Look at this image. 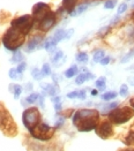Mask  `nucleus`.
<instances>
[{
	"label": "nucleus",
	"instance_id": "1",
	"mask_svg": "<svg viewBox=\"0 0 134 151\" xmlns=\"http://www.w3.org/2000/svg\"><path fill=\"white\" fill-rule=\"evenodd\" d=\"M99 113L94 109H81L75 111L73 114V125L79 132L94 130L98 124Z\"/></svg>",
	"mask_w": 134,
	"mask_h": 151
},
{
	"label": "nucleus",
	"instance_id": "2",
	"mask_svg": "<svg viewBox=\"0 0 134 151\" xmlns=\"http://www.w3.org/2000/svg\"><path fill=\"white\" fill-rule=\"evenodd\" d=\"M25 39V35H23L21 31H19V30H16V29L11 27L5 32V35L2 37V44L7 50L15 52L23 45Z\"/></svg>",
	"mask_w": 134,
	"mask_h": 151
},
{
	"label": "nucleus",
	"instance_id": "3",
	"mask_svg": "<svg viewBox=\"0 0 134 151\" xmlns=\"http://www.w3.org/2000/svg\"><path fill=\"white\" fill-rule=\"evenodd\" d=\"M0 130H2L6 135H11V136L16 135L17 133V128L12 115L7 111V109L2 103H0Z\"/></svg>",
	"mask_w": 134,
	"mask_h": 151
},
{
	"label": "nucleus",
	"instance_id": "4",
	"mask_svg": "<svg viewBox=\"0 0 134 151\" xmlns=\"http://www.w3.org/2000/svg\"><path fill=\"white\" fill-rule=\"evenodd\" d=\"M133 115L134 111L131 107H116L109 112V121L114 125H122L130 121L133 118Z\"/></svg>",
	"mask_w": 134,
	"mask_h": 151
},
{
	"label": "nucleus",
	"instance_id": "5",
	"mask_svg": "<svg viewBox=\"0 0 134 151\" xmlns=\"http://www.w3.org/2000/svg\"><path fill=\"white\" fill-rule=\"evenodd\" d=\"M54 129L53 127L49 126L48 124L45 122H39L35 128H33L29 133L33 137H35L36 139H39V141H49L53 134H54Z\"/></svg>",
	"mask_w": 134,
	"mask_h": 151
},
{
	"label": "nucleus",
	"instance_id": "6",
	"mask_svg": "<svg viewBox=\"0 0 134 151\" xmlns=\"http://www.w3.org/2000/svg\"><path fill=\"white\" fill-rule=\"evenodd\" d=\"M22 122L29 132L33 128H35L41 122V113H39L38 109L29 107V109L25 110V112L22 114Z\"/></svg>",
	"mask_w": 134,
	"mask_h": 151
},
{
	"label": "nucleus",
	"instance_id": "7",
	"mask_svg": "<svg viewBox=\"0 0 134 151\" xmlns=\"http://www.w3.org/2000/svg\"><path fill=\"white\" fill-rule=\"evenodd\" d=\"M34 19L31 15H23V16H20V17H16L15 20H13L11 25L12 28L21 31L23 35H28L29 31L31 30L33 25H34Z\"/></svg>",
	"mask_w": 134,
	"mask_h": 151
},
{
	"label": "nucleus",
	"instance_id": "8",
	"mask_svg": "<svg viewBox=\"0 0 134 151\" xmlns=\"http://www.w3.org/2000/svg\"><path fill=\"white\" fill-rule=\"evenodd\" d=\"M95 132H96L97 136H99L101 139H108L113 135V127L109 120H104V121L97 124V126L95 128Z\"/></svg>",
	"mask_w": 134,
	"mask_h": 151
},
{
	"label": "nucleus",
	"instance_id": "9",
	"mask_svg": "<svg viewBox=\"0 0 134 151\" xmlns=\"http://www.w3.org/2000/svg\"><path fill=\"white\" fill-rule=\"evenodd\" d=\"M49 12H51V8H50L49 5H46L45 2H37L36 5L33 7V19H34V22H39L46 14Z\"/></svg>",
	"mask_w": 134,
	"mask_h": 151
},
{
	"label": "nucleus",
	"instance_id": "10",
	"mask_svg": "<svg viewBox=\"0 0 134 151\" xmlns=\"http://www.w3.org/2000/svg\"><path fill=\"white\" fill-rule=\"evenodd\" d=\"M56 21H57V14L53 12H49L38 22V29L41 31H49L54 25Z\"/></svg>",
	"mask_w": 134,
	"mask_h": 151
},
{
	"label": "nucleus",
	"instance_id": "11",
	"mask_svg": "<svg viewBox=\"0 0 134 151\" xmlns=\"http://www.w3.org/2000/svg\"><path fill=\"white\" fill-rule=\"evenodd\" d=\"M42 39H43L42 36H34L33 38H30L28 44H27V46H25V52H28V53L34 52V50H36L37 47H39Z\"/></svg>",
	"mask_w": 134,
	"mask_h": 151
},
{
	"label": "nucleus",
	"instance_id": "12",
	"mask_svg": "<svg viewBox=\"0 0 134 151\" xmlns=\"http://www.w3.org/2000/svg\"><path fill=\"white\" fill-rule=\"evenodd\" d=\"M41 87L43 88V90L50 95V96H56V93L59 91V89L57 86H54V84H50V83H42L41 84Z\"/></svg>",
	"mask_w": 134,
	"mask_h": 151
},
{
	"label": "nucleus",
	"instance_id": "13",
	"mask_svg": "<svg viewBox=\"0 0 134 151\" xmlns=\"http://www.w3.org/2000/svg\"><path fill=\"white\" fill-rule=\"evenodd\" d=\"M76 2L78 0H62V8L71 14L76 6Z\"/></svg>",
	"mask_w": 134,
	"mask_h": 151
},
{
	"label": "nucleus",
	"instance_id": "14",
	"mask_svg": "<svg viewBox=\"0 0 134 151\" xmlns=\"http://www.w3.org/2000/svg\"><path fill=\"white\" fill-rule=\"evenodd\" d=\"M56 46H57V43L53 40V38L52 37L46 38V40H45V43H44L45 50L48 51V52H50V53H53V52L56 51Z\"/></svg>",
	"mask_w": 134,
	"mask_h": 151
},
{
	"label": "nucleus",
	"instance_id": "15",
	"mask_svg": "<svg viewBox=\"0 0 134 151\" xmlns=\"http://www.w3.org/2000/svg\"><path fill=\"white\" fill-rule=\"evenodd\" d=\"M90 78H94V75L93 74H90V73H83V74H79L78 77L75 78V83L76 84H82V83H85L87 80H90Z\"/></svg>",
	"mask_w": 134,
	"mask_h": 151
},
{
	"label": "nucleus",
	"instance_id": "16",
	"mask_svg": "<svg viewBox=\"0 0 134 151\" xmlns=\"http://www.w3.org/2000/svg\"><path fill=\"white\" fill-rule=\"evenodd\" d=\"M9 91H12L14 93V98L17 99L20 97V95L22 93V87L19 84H11L9 86Z\"/></svg>",
	"mask_w": 134,
	"mask_h": 151
},
{
	"label": "nucleus",
	"instance_id": "17",
	"mask_svg": "<svg viewBox=\"0 0 134 151\" xmlns=\"http://www.w3.org/2000/svg\"><path fill=\"white\" fill-rule=\"evenodd\" d=\"M88 7H89V2H83V4H81L75 11H73V12L71 13V15H72V16H74V15H80V14H82L85 11H87Z\"/></svg>",
	"mask_w": 134,
	"mask_h": 151
},
{
	"label": "nucleus",
	"instance_id": "18",
	"mask_svg": "<svg viewBox=\"0 0 134 151\" xmlns=\"http://www.w3.org/2000/svg\"><path fill=\"white\" fill-rule=\"evenodd\" d=\"M22 60H23V54L20 52V51H15L14 52V54H13L12 59H11V63H22Z\"/></svg>",
	"mask_w": 134,
	"mask_h": 151
},
{
	"label": "nucleus",
	"instance_id": "19",
	"mask_svg": "<svg viewBox=\"0 0 134 151\" xmlns=\"http://www.w3.org/2000/svg\"><path fill=\"white\" fill-rule=\"evenodd\" d=\"M64 37H65V30H64V29H58V30L56 31V34L52 36L53 40H54L57 44H58L60 40H62Z\"/></svg>",
	"mask_w": 134,
	"mask_h": 151
},
{
	"label": "nucleus",
	"instance_id": "20",
	"mask_svg": "<svg viewBox=\"0 0 134 151\" xmlns=\"http://www.w3.org/2000/svg\"><path fill=\"white\" fill-rule=\"evenodd\" d=\"M59 60H64V53H62L61 50H57L56 53H54V55H53V58H52V63H54L56 66H58L59 65Z\"/></svg>",
	"mask_w": 134,
	"mask_h": 151
},
{
	"label": "nucleus",
	"instance_id": "21",
	"mask_svg": "<svg viewBox=\"0 0 134 151\" xmlns=\"http://www.w3.org/2000/svg\"><path fill=\"white\" fill-rule=\"evenodd\" d=\"M124 143H125L127 147H132V145H134V130H131V132L127 134V136L125 137Z\"/></svg>",
	"mask_w": 134,
	"mask_h": 151
},
{
	"label": "nucleus",
	"instance_id": "22",
	"mask_svg": "<svg viewBox=\"0 0 134 151\" xmlns=\"http://www.w3.org/2000/svg\"><path fill=\"white\" fill-rule=\"evenodd\" d=\"M78 74V67L73 65V66H71L66 72H65V76L67 77V78H71V77H73Z\"/></svg>",
	"mask_w": 134,
	"mask_h": 151
},
{
	"label": "nucleus",
	"instance_id": "23",
	"mask_svg": "<svg viewBox=\"0 0 134 151\" xmlns=\"http://www.w3.org/2000/svg\"><path fill=\"white\" fill-rule=\"evenodd\" d=\"M116 97H117V92H116V91H108V92H104V93L102 95V99L105 101L114 99Z\"/></svg>",
	"mask_w": 134,
	"mask_h": 151
},
{
	"label": "nucleus",
	"instance_id": "24",
	"mask_svg": "<svg viewBox=\"0 0 134 151\" xmlns=\"http://www.w3.org/2000/svg\"><path fill=\"white\" fill-rule=\"evenodd\" d=\"M75 59H76L78 63H88V54L85 53V52H79V53L75 55Z\"/></svg>",
	"mask_w": 134,
	"mask_h": 151
},
{
	"label": "nucleus",
	"instance_id": "25",
	"mask_svg": "<svg viewBox=\"0 0 134 151\" xmlns=\"http://www.w3.org/2000/svg\"><path fill=\"white\" fill-rule=\"evenodd\" d=\"M38 98H39V93L33 92V93H30V95L25 98V101H27L28 104H35V103L38 101Z\"/></svg>",
	"mask_w": 134,
	"mask_h": 151
},
{
	"label": "nucleus",
	"instance_id": "26",
	"mask_svg": "<svg viewBox=\"0 0 134 151\" xmlns=\"http://www.w3.org/2000/svg\"><path fill=\"white\" fill-rule=\"evenodd\" d=\"M104 57H105V51L97 50L94 53V61H95V63H99Z\"/></svg>",
	"mask_w": 134,
	"mask_h": 151
},
{
	"label": "nucleus",
	"instance_id": "27",
	"mask_svg": "<svg viewBox=\"0 0 134 151\" xmlns=\"http://www.w3.org/2000/svg\"><path fill=\"white\" fill-rule=\"evenodd\" d=\"M8 75L12 80H21V77H22V74H19L16 72V68H11L8 72Z\"/></svg>",
	"mask_w": 134,
	"mask_h": 151
},
{
	"label": "nucleus",
	"instance_id": "28",
	"mask_svg": "<svg viewBox=\"0 0 134 151\" xmlns=\"http://www.w3.org/2000/svg\"><path fill=\"white\" fill-rule=\"evenodd\" d=\"M31 76H33L35 80H42V78H43V74H42L41 69H38V68H33V70H31Z\"/></svg>",
	"mask_w": 134,
	"mask_h": 151
},
{
	"label": "nucleus",
	"instance_id": "29",
	"mask_svg": "<svg viewBox=\"0 0 134 151\" xmlns=\"http://www.w3.org/2000/svg\"><path fill=\"white\" fill-rule=\"evenodd\" d=\"M41 72H42L43 76L51 75V67H50L49 63H44V65H43V67H42V69H41Z\"/></svg>",
	"mask_w": 134,
	"mask_h": 151
},
{
	"label": "nucleus",
	"instance_id": "30",
	"mask_svg": "<svg viewBox=\"0 0 134 151\" xmlns=\"http://www.w3.org/2000/svg\"><path fill=\"white\" fill-rule=\"evenodd\" d=\"M126 34H127V36L130 38H134V21L132 23H130V24L127 25V28H126Z\"/></svg>",
	"mask_w": 134,
	"mask_h": 151
},
{
	"label": "nucleus",
	"instance_id": "31",
	"mask_svg": "<svg viewBox=\"0 0 134 151\" xmlns=\"http://www.w3.org/2000/svg\"><path fill=\"white\" fill-rule=\"evenodd\" d=\"M116 4H117V0H108V1H105V4H104V8H106V9H112V8H114Z\"/></svg>",
	"mask_w": 134,
	"mask_h": 151
},
{
	"label": "nucleus",
	"instance_id": "32",
	"mask_svg": "<svg viewBox=\"0 0 134 151\" xmlns=\"http://www.w3.org/2000/svg\"><path fill=\"white\" fill-rule=\"evenodd\" d=\"M119 95H120L122 97H126V96L128 95V87H127L126 84H122L120 90H119Z\"/></svg>",
	"mask_w": 134,
	"mask_h": 151
},
{
	"label": "nucleus",
	"instance_id": "33",
	"mask_svg": "<svg viewBox=\"0 0 134 151\" xmlns=\"http://www.w3.org/2000/svg\"><path fill=\"white\" fill-rule=\"evenodd\" d=\"M105 82H106V78L104 77V76H102V77H99L98 80H96V87L97 88H102V87H104L105 86Z\"/></svg>",
	"mask_w": 134,
	"mask_h": 151
},
{
	"label": "nucleus",
	"instance_id": "34",
	"mask_svg": "<svg viewBox=\"0 0 134 151\" xmlns=\"http://www.w3.org/2000/svg\"><path fill=\"white\" fill-rule=\"evenodd\" d=\"M25 67H27V63H25V61L20 63L19 65H17V67H16V72H17L19 74H22V73L25 70Z\"/></svg>",
	"mask_w": 134,
	"mask_h": 151
},
{
	"label": "nucleus",
	"instance_id": "35",
	"mask_svg": "<svg viewBox=\"0 0 134 151\" xmlns=\"http://www.w3.org/2000/svg\"><path fill=\"white\" fill-rule=\"evenodd\" d=\"M133 57H134V49H133V50H132V51H131V52H130L128 54H126V55H125V57L122 58V61H120V63H127V61H130V59H132Z\"/></svg>",
	"mask_w": 134,
	"mask_h": 151
},
{
	"label": "nucleus",
	"instance_id": "36",
	"mask_svg": "<svg viewBox=\"0 0 134 151\" xmlns=\"http://www.w3.org/2000/svg\"><path fill=\"white\" fill-rule=\"evenodd\" d=\"M117 105H118V103H117V101H114V103H110L109 105H106V107H104V111H105V112H108V111H112L113 109H116V107H117Z\"/></svg>",
	"mask_w": 134,
	"mask_h": 151
},
{
	"label": "nucleus",
	"instance_id": "37",
	"mask_svg": "<svg viewBox=\"0 0 134 151\" xmlns=\"http://www.w3.org/2000/svg\"><path fill=\"white\" fill-rule=\"evenodd\" d=\"M109 31H110V27H104V28H102V29L98 31V36H99V37H103V36L106 35Z\"/></svg>",
	"mask_w": 134,
	"mask_h": 151
},
{
	"label": "nucleus",
	"instance_id": "38",
	"mask_svg": "<svg viewBox=\"0 0 134 151\" xmlns=\"http://www.w3.org/2000/svg\"><path fill=\"white\" fill-rule=\"evenodd\" d=\"M127 4L126 2H122V5L119 6V8H118V14H122V13H125L126 11H127Z\"/></svg>",
	"mask_w": 134,
	"mask_h": 151
},
{
	"label": "nucleus",
	"instance_id": "39",
	"mask_svg": "<svg viewBox=\"0 0 134 151\" xmlns=\"http://www.w3.org/2000/svg\"><path fill=\"white\" fill-rule=\"evenodd\" d=\"M64 122H65V116H60V118L56 121V127H54V128H60V127H62Z\"/></svg>",
	"mask_w": 134,
	"mask_h": 151
},
{
	"label": "nucleus",
	"instance_id": "40",
	"mask_svg": "<svg viewBox=\"0 0 134 151\" xmlns=\"http://www.w3.org/2000/svg\"><path fill=\"white\" fill-rule=\"evenodd\" d=\"M78 95H79V91H72V92H68L67 93V97L68 98H71V99H73V98H78Z\"/></svg>",
	"mask_w": 134,
	"mask_h": 151
},
{
	"label": "nucleus",
	"instance_id": "41",
	"mask_svg": "<svg viewBox=\"0 0 134 151\" xmlns=\"http://www.w3.org/2000/svg\"><path fill=\"white\" fill-rule=\"evenodd\" d=\"M73 32H74L73 29H70V30L65 31V37H64V39H68V38H71L72 36H73Z\"/></svg>",
	"mask_w": 134,
	"mask_h": 151
},
{
	"label": "nucleus",
	"instance_id": "42",
	"mask_svg": "<svg viewBox=\"0 0 134 151\" xmlns=\"http://www.w3.org/2000/svg\"><path fill=\"white\" fill-rule=\"evenodd\" d=\"M110 60H111V58H110V57H104V58L99 61V63H101V65H103V66H106V65H109Z\"/></svg>",
	"mask_w": 134,
	"mask_h": 151
},
{
	"label": "nucleus",
	"instance_id": "43",
	"mask_svg": "<svg viewBox=\"0 0 134 151\" xmlns=\"http://www.w3.org/2000/svg\"><path fill=\"white\" fill-rule=\"evenodd\" d=\"M78 98H80V99H85V90H80V91H79Z\"/></svg>",
	"mask_w": 134,
	"mask_h": 151
},
{
	"label": "nucleus",
	"instance_id": "44",
	"mask_svg": "<svg viewBox=\"0 0 134 151\" xmlns=\"http://www.w3.org/2000/svg\"><path fill=\"white\" fill-rule=\"evenodd\" d=\"M51 101H52V103H54V104H58V103H60L61 98L59 97V96H52Z\"/></svg>",
	"mask_w": 134,
	"mask_h": 151
},
{
	"label": "nucleus",
	"instance_id": "45",
	"mask_svg": "<svg viewBox=\"0 0 134 151\" xmlns=\"http://www.w3.org/2000/svg\"><path fill=\"white\" fill-rule=\"evenodd\" d=\"M38 101H39V105L41 107H44V97L39 95V98H38Z\"/></svg>",
	"mask_w": 134,
	"mask_h": 151
},
{
	"label": "nucleus",
	"instance_id": "46",
	"mask_svg": "<svg viewBox=\"0 0 134 151\" xmlns=\"http://www.w3.org/2000/svg\"><path fill=\"white\" fill-rule=\"evenodd\" d=\"M54 110H56V112H60L61 111V104L60 103L54 104Z\"/></svg>",
	"mask_w": 134,
	"mask_h": 151
},
{
	"label": "nucleus",
	"instance_id": "47",
	"mask_svg": "<svg viewBox=\"0 0 134 151\" xmlns=\"http://www.w3.org/2000/svg\"><path fill=\"white\" fill-rule=\"evenodd\" d=\"M52 77H53V81H54L56 83H58V82L60 81V76L57 75V74H53V75H52Z\"/></svg>",
	"mask_w": 134,
	"mask_h": 151
},
{
	"label": "nucleus",
	"instance_id": "48",
	"mask_svg": "<svg viewBox=\"0 0 134 151\" xmlns=\"http://www.w3.org/2000/svg\"><path fill=\"white\" fill-rule=\"evenodd\" d=\"M128 82H130V84L134 86V77H128Z\"/></svg>",
	"mask_w": 134,
	"mask_h": 151
},
{
	"label": "nucleus",
	"instance_id": "49",
	"mask_svg": "<svg viewBox=\"0 0 134 151\" xmlns=\"http://www.w3.org/2000/svg\"><path fill=\"white\" fill-rule=\"evenodd\" d=\"M98 91L97 90H91V96H97Z\"/></svg>",
	"mask_w": 134,
	"mask_h": 151
},
{
	"label": "nucleus",
	"instance_id": "50",
	"mask_svg": "<svg viewBox=\"0 0 134 151\" xmlns=\"http://www.w3.org/2000/svg\"><path fill=\"white\" fill-rule=\"evenodd\" d=\"M130 105L132 106V109H134V97L133 98H131V101H130Z\"/></svg>",
	"mask_w": 134,
	"mask_h": 151
},
{
	"label": "nucleus",
	"instance_id": "51",
	"mask_svg": "<svg viewBox=\"0 0 134 151\" xmlns=\"http://www.w3.org/2000/svg\"><path fill=\"white\" fill-rule=\"evenodd\" d=\"M31 89H33V84L31 83H28L27 84V90H31Z\"/></svg>",
	"mask_w": 134,
	"mask_h": 151
},
{
	"label": "nucleus",
	"instance_id": "52",
	"mask_svg": "<svg viewBox=\"0 0 134 151\" xmlns=\"http://www.w3.org/2000/svg\"><path fill=\"white\" fill-rule=\"evenodd\" d=\"M122 151H134L133 148H127V149H125V150H122Z\"/></svg>",
	"mask_w": 134,
	"mask_h": 151
}]
</instances>
